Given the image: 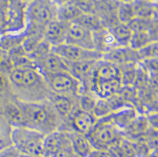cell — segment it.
I'll list each match as a JSON object with an SVG mask.
<instances>
[{
    "mask_svg": "<svg viewBox=\"0 0 158 157\" xmlns=\"http://www.w3.org/2000/svg\"><path fill=\"white\" fill-rule=\"evenodd\" d=\"M14 97L24 102L48 100L52 92L37 68H13L8 74Z\"/></svg>",
    "mask_w": 158,
    "mask_h": 157,
    "instance_id": "1",
    "label": "cell"
},
{
    "mask_svg": "<svg viewBox=\"0 0 158 157\" xmlns=\"http://www.w3.org/2000/svg\"><path fill=\"white\" fill-rule=\"evenodd\" d=\"M24 118V127L48 134L60 130L63 120L60 118L49 100L40 102H24L17 99Z\"/></svg>",
    "mask_w": 158,
    "mask_h": 157,
    "instance_id": "2",
    "label": "cell"
},
{
    "mask_svg": "<svg viewBox=\"0 0 158 157\" xmlns=\"http://www.w3.org/2000/svg\"><path fill=\"white\" fill-rule=\"evenodd\" d=\"M12 145L21 155L34 157L42 155L45 134L26 127L13 128Z\"/></svg>",
    "mask_w": 158,
    "mask_h": 157,
    "instance_id": "3",
    "label": "cell"
},
{
    "mask_svg": "<svg viewBox=\"0 0 158 157\" xmlns=\"http://www.w3.org/2000/svg\"><path fill=\"white\" fill-rule=\"evenodd\" d=\"M94 150L107 151L117 140L123 137L122 130L113 123L110 116L98 118L91 131L87 134Z\"/></svg>",
    "mask_w": 158,
    "mask_h": 157,
    "instance_id": "4",
    "label": "cell"
},
{
    "mask_svg": "<svg viewBox=\"0 0 158 157\" xmlns=\"http://www.w3.org/2000/svg\"><path fill=\"white\" fill-rule=\"evenodd\" d=\"M47 87L52 93L68 96H78L82 85L69 72L41 73Z\"/></svg>",
    "mask_w": 158,
    "mask_h": 157,
    "instance_id": "5",
    "label": "cell"
},
{
    "mask_svg": "<svg viewBox=\"0 0 158 157\" xmlns=\"http://www.w3.org/2000/svg\"><path fill=\"white\" fill-rule=\"evenodd\" d=\"M58 6L52 0H34L27 4V22L46 26L57 18Z\"/></svg>",
    "mask_w": 158,
    "mask_h": 157,
    "instance_id": "6",
    "label": "cell"
},
{
    "mask_svg": "<svg viewBox=\"0 0 158 157\" xmlns=\"http://www.w3.org/2000/svg\"><path fill=\"white\" fill-rule=\"evenodd\" d=\"M98 118L93 113L85 112L77 106L69 117L63 121L59 130L64 132H77L87 135L96 124Z\"/></svg>",
    "mask_w": 158,
    "mask_h": 157,
    "instance_id": "7",
    "label": "cell"
},
{
    "mask_svg": "<svg viewBox=\"0 0 158 157\" xmlns=\"http://www.w3.org/2000/svg\"><path fill=\"white\" fill-rule=\"evenodd\" d=\"M52 52L61 56L68 63L96 61L103 58V54L98 51L87 50L67 43L52 47Z\"/></svg>",
    "mask_w": 158,
    "mask_h": 157,
    "instance_id": "8",
    "label": "cell"
},
{
    "mask_svg": "<svg viewBox=\"0 0 158 157\" xmlns=\"http://www.w3.org/2000/svg\"><path fill=\"white\" fill-rule=\"evenodd\" d=\"M27 3L24 0H9L7 10V34L22 33L25 29Z\"/></svg>",
    "mask_w": 158,
    "mask_h": 157,
    "instance_id": "9",
    "label": "cell"
},
{
    "mask_svg": "<svg viewBox=\"0 0 158 157\" xmlns=\"http://www.w3.org/2000/svg\"><path fill=\"white\" fill-rule=\"evenodd\" d=\"M66 43L87 50H95L94 33L73 22L68 24Z\"/></svg>",
    "mask_w": 158,
    "mask_h": 157,
    "instance_id": "10",
    "label": "cell"
},
{
    "mask_svg": "<svg viewBox=\"0 0 158 157\" xmlns=\"http://www.w3.org/2000/svg\"><path fill=\"white\" fill-rule=\"evenodd\" d=\"M103 59L116 66L129 63H139L140 58L136 50L131 46H117L103 54Z\"/></svg>",
    "mask_w": 158,
    "mask_h": 157,
    "instance_id": "11",
    "label": "cell"
},
{
    "mask_svg": "<svg viewBox=\"0 0 158 157\" xmlns=\"http://www.w3.org/2000/svg\"><path fill=\"white\" fill-rule=\"evenodd\" d=\"M69 145H71L70 139L67 132L59 130L53 131L45 135L42 155L52 157L58 151Z\"/></svg>",
    "mask_w": 158,
    "mask_h": 157,
    "instance_id": "12",
    "label": "cell"
},
{
    "mask_svg": "<svg viewBox=\"0 0 158 157\" xmlns=\"http://www.w3.org/2000/svg\"><path fill=\"white\" fill-rule=\"evenodd\" d=\"M40 73H56L69 72V64L54 52H51L42 58L35 61Z\"/></svg>",
    "mask_w": 158,
    "mask_h": 157,
    "instance_id": "13",
    "label": "cell"
},
{
    "mask_svg": "<svg viewBox=\"0 0 158 157\" xmlns=\"http://www.w3.org/2000/svg\"><path fill=\"white\" fill-rule=\"evenodd\" d=\"M0 114L13 128L24 126V115L15 97L4 100L0 109Z\"/></svg>",
    "mask_w": 158,
    "mask_h": 157,
    "instance_id": "14",
    "label": "cell"
},
{
    "mask_svg": "<svg viewBox=\"0 0 158 157\" xmlns=\"http://www.w3.org/2000/svg\"><path fill=\"white\" fill-rule=\"evenodd\" d=\"M49 102L52 103L60 118L63 121L67 119L73 109L77 104V96H68V95H60V94L51 93L48 98Z\"/></svg>",
    "mask_w": 158,
    "mask_h": 157,
    "instance_id": "15",
    "label": "cell"
},
{
    "mask_svg": "<svg viewBox=\"0 0 158 157\" xmlns=\"http://www.w3.org/2000/svg\"><path fill=\"white\" fill-rule=\"evenodd\" d=\"M123 88L120 78L106 80V81H92L90 91L97 96L98 98L108 99L110 97L118 94Z\"/></svg>",
    "mask_w": 158,
    "mask_h": 157,
    "instance_id": "16",
    "label": "cell"
},
{
    "mask_svg": "<svg viewBox=\"0 0 158 157\" xmlns=\"http://www.w3.org/2000/svg\"><path fill=\"white\" fill-rule=\"evenodd\" d=\"M69 23L55 19L46 26L44 39L48 41L52 47L66 43L67 31Z\"/></svg>",
    "mask_w": 158,
    "mask_h": 157,
    "instance_id": "17",
    "label": "cell"
},
{
    "mask_svg": "<svg viewBox=\"0 0 158 157\" xmlns=\"http://www.w3.org/2000/svg\"><path fill=\"white\" fill-rule=\"evenodd\" d=\"M120 78V70L118 66L103 58L96 61L93 72V79L98 81H106Z\"/></svg>",
    "mask_w": 158,
    "mask_h": 157,
    "instance_id": "18",
    "label": "cell"
},
{
    "mask_svg": "<svg viewBox=\"0 0 158 157\" xmlns=\"http://www.w3.org/2000/svg\"><path fill=\"white\" fill-rule=\"evenodd\" d=\"M138 110L132 104H126L110 115L113 123L120 130H125L138 116Z\"/></svg>",
    "mask_w": 158,
    "mask_h": 157,
    "instance_id": "19",
    "label": "cell"
},
{
    "mask_svg": "<svg viewBox=\"0 0 158 157\" xmlns=\"http://www.w3.org/2000/svg\"><path fill=\"white\" fill-rule=\"evenodd\" d=\"M150 125L146 114H138L131 124L122 130L123 136L129 140H135L143 137L149 130Z\"/></svg>",
    "mask_w": 158,
    "mask_h": 157,
    "instance_id": "20",
    "label": "cell"
},
{
    "mask_svg": "<svg viewBox=\"0 0 158 157\" xmlns=\"http://www.w3.org/2000/svg\"><path fill=\"white\" fill-rule=\"evenodd\" d=\"M70 139L71 146L74 153L79 157H88L94 148L85 134L77 132H67Z\"/></svg>",
    "mask_w": 158,
    "mask_h": 157,
    "instance_id": "21",
    "label": "cell"
},
{
    "mask_svg": "<svg viewBox=\"0 0 158 157\" xmlns=\"http://www.w3.org/2000/svg\"><path fill=\"white\" fill-rule=\"evenodd\" d=\"M135 17L145 19H157V4L151 0H134L132 2Z\"/></svg>",
    "mask_w": 158,
    "mask_h": 157,
    "instance_id": "22",
    "label": "cell"
},
{
    "mask_svg": "<svg viewBox=\"0 0 158 157\" xmlns=\"http://www.w3.org/2000/svg\"><path fill=\"white\" fill-rule=\"evenodd\" d=\"M109 30L118 46H130L133 32L127 24L118 22Z\"/></svg>",
    "mask_w": 158,
    "mask_h": 157,
    "instance_id": "23",
    "label": "cell"
},
{
    "mask_svg": "<svg viewBox=\"0 0 158 157\" xmlns=\"http://www.w3.org/2000/svg\"><path fill=\"white\" fill-rule=\"evenodd\" d=\"M83 13L73 2L58 6L56 19L65 23H72Z\"/></svg>",
    "mask_w": 158,
    "mask_h": 157,
    "instance_id": "24",
    "label": "cell"
},
{
    "mask_svg": "<svg viewBox=\"0 0 158 157\" xmlns=\"http://www.w3.org/2000/svg\"><path fill=\"white\" fill-rule=\"evenodd\" d=\"M73 23L78 24L79 26L84 28L93 33L104 28L100 18L95 14H82L75 19Z\"/></svg>",
    "mask_w": 158,
    "mask_h": 157,
    "instance_id": "25",
    "label": "cell"
},
{
    "mask_svg": "<svg viewBox=\"0 0 158 157\" xmlns=\"http://www.w3.org/2000/svg\"><path fill=\"white\" fill-rule=\"evenodd\" d=\"M154 41H157V33H154L148 30L134 32L132 35L130 46L137 51Z\"/></svg>",
    "mask_w": 158,
    "mask_h": 157,
    "instance_id": "26",
    "label": "cell"
},
{
    "mask_svg": "<svg viewBox=\"0 0 158 157\" xmlns=\"http://www.w3.org/2000/svg\"><path fill=\"white\" fill-rule=\"evenodd\" d=\"M25 39L24 31L19 34H5L0 36V48L9 52L13 49L22 45Z\"/></svg>",
    "mask_w": 158,
    "mask_h": 157,
    "instance_id": "27",
    "label": "cell"
},
{
    "mask_svg": "<svg viewBox=\"0 0 158 157\" xmlns=\"http://www.w3.org/2000/svg\"><path fill=\"white\" fill-rule=\"evenodd\" d=\"M98 97L91 91L82 90L77 96V106L85 112L93 113Z\"/></svg>",
    "mask_w": 158,
    "mask_h": 157,
    "instance_id": "28",
    "label": "cell"
},
{
    "mask_svg": "<svg viewBox=\"0 0 158 157\" xmlns=\"http://www.w3.org/2000/svg\"><path fill=\"white\" fill-rule=\"evenodd\" d=\"M13 127L0 114V151L12 145Z\"/></svg>",
    "mask_w": 158,
    "mask_h": 157,
    "instance_id": "29",
    "label": "cell"
},
{
    "mask_svg": "<svg viewBox=\"0 0 158 157\" xmlns=\"http://www.w3.org/2000/svg\"><path fill=\"white\" fill-rule=\"evenodd\" d=\"M135 18V14L132 2L118 3V9H117V19L119 23L127 24Z\"/></svg>",
    "mask_w": 158,
    "mask_h": 157,
    "instance_id": "30",
    "label": "cell"
},
{
    "mask_svg": "<svg viewBox=\"0 0 158 157\" xmlns=\"http://www.w3.org/2000/svg\"><path fill=\"white\" fill-rule=\"evenodd\" d=\"M113 113L110 103L107 99L98 98L96 103L94 109L93 110V114L97 118H104L109 116Z\"/></svg>",
    "mask_w": 158,
    "mask_h": 157,
    "instance_id": "31",
    "label": "cell"
},
{
    "mask_svg": "<svg viewBox=\"0 0 158 157\" xmlns=\"http://www.w3.org/2000/svg\"><path fill=\"white\" fill-rule=\"evenodd\" d=\"M157 41H154L146 45L142 48L137 50L138 56L140 58V61L146 59L157 58Z\"/></svg>",
    "mask_w": 158,
    "mask_h": 157,
    "instance_id": "32",
    "label": "cell"
},
{
    "mask_svg": "<svg viewBox=\"0 0 158 157\" xmlns=\"http://www.w3.org/2000/svg\"><path fill=\"white\" fill-rule=\"evenodd\" d=\"M12 97H14V95L8 75L0 72V98L7 99Z\"/></svg>",
    "mask_w": 158,
    "mask_h": 157,
    "instance_id": "33",
    "label": "cell"
},
{
    "mask_svg": "<svg viewBox=\"0 0 158 157\" xmlns=\"http://www.w3.org/2000/svg\"><path fill=\"white\" fill-rule=\"evenodd\" d=\"M131 142L133 144L137 157H148L151 151H152L149 148V146L147 145V143L146 142L144 137H140L139 139L132 140Z\"/></svg>",
    "mask_w": 158,
    "mask_h": 157,
    "instance_id": "34",
    "label": "cell"
},
{
    "mask_svg": "<svg viewBox=\"0 0 158 157\" xmlns=\"http://www.w3.org/2000/svg\"><path fill=\"white\" fill-rule=\"evenodd\" d=\"M9 0H0V36L7 34V10Z\"/></svg>",
    "mask_w": 158,
    "mask_h": 157,
    "instance_id": "35",
    "label": "cell"
},
{
    "mask_svg": "<svg viewBox=\"0 0 158 157\" xmlns=\"http://www.w3.org/2000/svg\"><path fill=\"white\" fill-rule=\"evenodd\" d=\"M144 139L147 143V145L151 149V151H155L157 150L158 145V136H157V130L153 129V128H149L147 132L143 136Z\"/></svg>",
    "mask_w": 158,
    "mask_h": 157,
    "instance_id": "36",
    "label": "cell"
},
{
    "mask_svg": "<svg viewBox=\"0 0 158 157\" xmlns=\"http://www.w3.org/2000/svg\"><path fill=\"white\" fill-rule=\"evenodd\" d=\"M19 155L20 153L14 145L0 151V157H19Z\"/></svg>",
    "mask_w": 158,
    "mask_h": 157,
    "instance_id": "37",
    "label": "cell"
},
{
    "mask_svg": "<svg viewBox=\"0 0 158 157\" xmlns=\"http://www.w3.org/2000/svg\"><path fill=\"white\" fill-rule=\"evenodd\" d=\"M77 155L74 153L73 148L71 145H67L63 149H61V151H59L52 157H76Z\"/></svg>",
    "mask_w": 158,
    "mask_h": 157,
    "instance_id": "38",
    "label": "cell"
},
{
    "mask_svg": "<svg viewBox=\"0 0 158 157\" xmlns=\"http://www.w3.org/2000/svg\"><path fill=\"white\" fill-rule=\"evenodd\" d=\"M146 115V118L149 123V125L151 128L156 129L157 130L158 125V118H157V112L156 111H152L151 114H148Z\"/></svg>",
    "mask_w": 158,
    "mask_h": 157,
    "instance_id": "39",
    "label": "cell"
},
{
    "mask_svg": "<svg viewBox=\"0 0 158 157\" xmlns=\"http://www.w3.org/2000/svg\"><path fill=\"white\" fill-rule=\"evenodd\" d=\"M88 157H113L108 151L105 150H94Z\"/></svg>",
    "mask_w": 158,
    "mask_h": 157,
    "instance_id": "40",
    "label": "cell"
},
{
    "mask_svg": "<svg viewBox=\"0 0 158 157\" xmlns=\"http://www.w3.org/2000/svg\"><path fill=\"white\" fill-rule=\"evenodd\" d=\"M52 1H53L57 6H60V5H62V4H65V3H70L73 0H52Z\"/></svg>",
    "mask_w": 158,
    "mask_h": 157,
    "instance_id": "41",
    "label": "cell"
},
{
    "mask_svg": "<svg viewBox=\"0 0 158 157\" xmlns=\"http://www.w3.org/2000/svg\"><path fill=\"white\" fill-rule=\"evenodd\" d=\"M118 3H131V2H133L134 0H115Z\"/></svg>",
    "mask_w": 158,
    "mask_h": 157,
    "instance_id": "42",
    "label": "cell"
},
{
    "mask_svg": "<svg viewBox=\"0 0 158 157\" xmlns=\"http://www.w3.org/2000/svg\"><path fill=\"white\" fill-rule=\"evenodd\" d=\"M19 157H34V156H31V155H21V154H20Z\"/></svg>",
    "mask_w": 158,
    "mask_h": 157,
    "instance_id": "43",
    "label": "cell"
},
{
    "mask_svg": "<svg viewBox=\"0 0 158 157\" xmlns=\"http://www.w3.org/2000/svg\"><path fill=\"white\" fill-rule=\"evenodd\" d=\"M2 98H0V109H1V107H2V105H3V102H4V101H3V102H2Z\"/></svg>",
    "mask_w": 158,
    "mask_h": 157,
    "instance_id": "44",
    "label": "cell"
},
{
    "mask_svg": "<svg viewBox=\"0 0 158 157\" xmlns=\"http://www.w3.org/2000/svg\"><path fill=\"white\" fill-rule=\"evenodd\" d=\"M24 1L25 2V3H31V2H32V1H34V0H24Z\"/></svg>",
    "mask_w": 158,
    "mask_h": 157,
    "instance_id": "45",
    "label": "cell"
},
{
    "mask_svg": "<svg viewBox=\"0 0 158 157\" xmlns=\"http://www.w3.org/2000/svg\"><path fill=\"white\" fill-rule=\"evenodd\" d=\"M39 157H46V156H44V155H41V156H39Z\"/></svg>",
    "mask_w": 158,
    "mask_h": 157,
    "instance_id": "46",
    "label": "cell"
},
{
    "mask_svg": "<svg viewBox=\"0 0 158 157\" xmlns=\"http://www.w3.org/2000/svg\"><path fill=\"white\" fill-rule=\"evenodd\" d=\"M151 1H155V2H156V0H151Z\"/></svg>",
    "mask_w": 158,
    "mask_h": 157,
    "instance_id": "47",
    "label": "cell"
},
{
    "mask_svg": "<svg viewBox=\"0 0 158 157\" xmlns=\"http://www.w3.org/2000/svg\"><path fill=\"white\" fill-rule=\"evenodd\" d=\"M76 157H79V156H77H77Z\"/></svg>",
    "mask_w": 158,
    "mask_h": 157,
    "instance_id": "48",
    "label": "cell"
}]
</instances>
